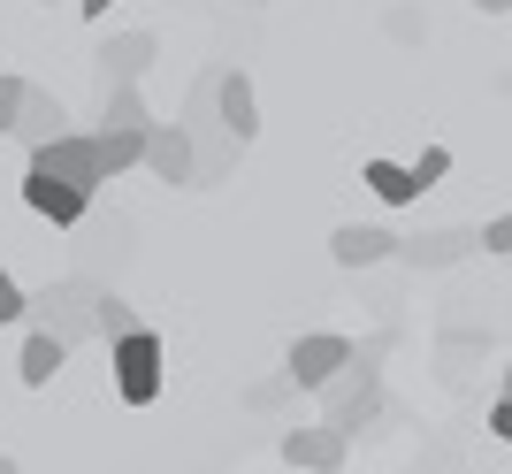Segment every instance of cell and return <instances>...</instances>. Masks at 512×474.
<instances>
[{
  "instance_id": "1",
  "label": "cell",
  "mask_w": 512,
  "mask_h": 474,
  "mask_svg": "<svg viewBox=\"0 0 512 474\" xmlns=\"http://www.w3.org/2000/svg\"><path fill=\"white\" fill-rule=\"evenodd\" d=\"M383 352H390V329L375 337V345H352V360H344L337 375L314 390V398H321V421H329V429L360 436L367 421L383 413Z\"/></svg>"
},
{
  "instance_id": "2",
  "label": "cell",
  "mask_w": 512,
  "mask_h": 474,
  "mask_svg": "<svg viewBox=\"0 0 512 474\" xmlns=\"http://www.w3.org/2000/svg\"><path fill=\"white\" fill-rule=\"evenodd\" d=\"M100 291H107V283L77 276V268H69V276H46L39 291L23 299V322L46 329V337H62V345L77 352V345H92V337H100V329H92V314H100Z\"/></svg>"
},
{
  "instance_id": "3",
  "label": "cell",
  "mask_w": 512,
  "mask_h": 474,
  "mask_svg": "<svg viewBox=\"0 0 512 474\" xmlns=\"http://www.w3.org/2000/svg\"><path fill=\"white\" fill-rule=\"evenodd\" d=\"M115 398L123 406H153L161 398V367H169V352H161V337L153 329H130V337H115Z\"/></svg>"
},
{
  "instance_id": "4",
  "label": "cell",
  "mask_w": 512,
  "mask_h": 474,
  "mask_svg": "<svg viewBox=\"0 0 512 474\" xmlns=\"http://www.w3.org/2000/svg\"><path fill=\"white\" fill-rule=\"evenodd\" d=\"M31 169L62 176V184H85V192H100V184H107V169H100V138H92V130H62V138L31 146Z\"/></svg>"
},
{
  "instance_id": "5",
  "label": "cell",
  "mask_w": 512,
  "mask_h": 474,
  "mask_svg": "<svg viewBox=\"0 0 512 474\" xmlns=\"http://www.w3.org/2000/svg\"><path fill=\"white\" fill-rule=\"evenodd\" d=\"M467 253H482V230H474V222H444V230L398 237V268H413V276H436V268H459Z\"/></svg>"
},
{
  "instance_id": "6",
  "label": "cell",
  "mask_w": 512,
  "mask_h": 474,
  "mask_svg": "<svg viewBox=\"0 0 512 474\" xmlns=\"http://www.w3.org/2000/svg\"><path fill=\"white\" fill-rule=\"evenodd\" d=\"M23 207L39 222H54V230H77L92 215V192L85 184H62V176H46V169H23Z\"/></svg>"
},
{
  "instance_id": "7",
  "label": "cell",
  "mask_w": 512,
  "mask_h": 474,
  "mask_svg": "<svg viewBox=\"0 0 512 474\" xmlns=\"http://www.w3.org/2000/svg\"><path fill=\"white\" fill-rule=\"evenodd\" d=\"M344 360H352V337H337V329H306L299 345L283 352V375H291L299 390H321Z\"/></svg>"
},
{
  "instance_id": "8",
  "label": "cell",
  "mask_w": 512,
  "mask_h": 474,
  "mask_svg": "<svg viewBox=\"0 0 512 474\" xmlns=\"http://www.w3.org/2000/svg\"><path fill=\"white\" fill-rule=\"evenodd\" d=\"M344 452H352V436L329 429V421H291V429H283V459L299 474H337Z\"/></svg>"
},
{
  "instance_id": "9",
  "label": "cell",
  "mask_w": 512,
  "mask_h": 474,
  "mask_svg": "<svg viewBox=\"0 0 512 474\" xmlns=\"http://www.w3.org/2000/svg\"><path fill=\"white\" fill-rule=\"evenodd\" d=\"M214 123L230 130L237 146H253L260 138V92L245 69H214Z\"/></svg>"
},
{
  "instance_id": "10",
  "label": "cell",
  "mask_w": 512,
  "mask_h": 474,
  "mask_svg": "<svg viewBox=\"0 0 512 474\" xmlns=\"http://www.w3.org/2000/svg\"><path fill=\"white\" fill-rule=\"evenodd\" d=\"M123 260H130V222L123 215H115V222H77V276H92V283H100L107 276V268H123Z\"/></svg>"
},
{
  "instance_id": "11",
  "label": "cell",
  "mask_w": 512,
  "mask_h": 474,
  "mask_svg": "<svg viewBox=\"0 0 512 474\" xmlns=\"http://www.w3.org/2000/svg\"><path fill=\"white\" fill-rule=\"evenodd\" d=\"M138 169H153L161 184H199V153H192V138H184V123H153Z\"/></svg>"
},
{
  "instance_id": "12",
  "label": "cell",
  "mask_w": 512,
  "mask_h": 474,
  "mask_svg": "<svg viewBox=\"0 0 512 474\" xmlns=\"http://www.w3.org/2000/svg\"><path fill=\"white\" fill-rule=\"evenodd\" d=\"M69 130V108H62V92H46V85H23L16 100V123H8V138H23V153L46 146V138H62Z\"/></svg>"
},
{
  "instance_id": "13",
  "label": "cell",
  "mask_w": 512,
  "mask_h": 474,
  "mask_svg": "<svg viewBox=\"0 0 512 474\" xmlns=\"http://www.w3.org/2000/svg\"><path fill=\"white\" fill-rule=\"evenodd\" d=\"M329 260L337 268H383V260H398V237L375 230V222H337L329 230Z\"/></svg>"
},
{
  "instance_id": "14",
  "label": "cell",
  "mask_w": 512,
  "mask_h": 474,
  "mask_svg": "<svg viewBox=\"0 0 512 474\" xmlns=\"http://www.w3.org/2000/svg\"><path fill=\"white\" fill-rule=\"evenodd\" d=\"M153 54H161L153 31H115V39L100 46V85H138V77L153 69Z\"/></svg>"
},
{
  "instance_id": "15",
  "label": "cell",
  "mask_w": 512,
  "mask_h": 474,
  "mask_svg": "<svg viewBox=\"0 0 512 474\" xmlns=\"http://www.w3.org/2000/svg\"><path fill=\"white\" fill-rule=\"evenodd\" d=\"M62 367H69V345H62V337H46V329H31V337H23V360H16L23 390H46Z\"/></svg>"
},
{
  "instance_id": "16",
  "label": "cell",
  "mask_w": 512,
  "mask_h": 474,
  "mask_svg": "<svg viewBox=\"0 0 512 474\" xmlns=\"http://www.w3.org/2000/svg\"><path fill=\"white\" fill-rule=\"evenodd\" d=\"M360 184L383 199V207H413V199H421V192H413V169H406V161H383V153L360 161Z\"/></svg>"
},
{
  "instance_id": "17",
  "label": "cell",
  "mask_w": 512,
  "mask_h": 474,
  "mask_svg": "<svg viewBox=\"0 0 512 474\" xmlns=\"http://www.w3.org/2000/svg\"><path fill=\"white\" fill-rule=\"evenodd\" d=\"M100 130H138V138H146V130H153V108H146V92H138V85H107Z\"/></svg>"
},
{
  "instance_id": "18",
  "label": "cell",
  "mask_w": 512,
  "mask_h": 474,
  "mask_svg": "<svg viewBox=\"0 0 512 474\" xmlns=\"http://www.w3.org/2000/svg\"><path fill=\"white\" fill-rule=\"evenodd\" d=\"M92 138H100V169H107V184H115V176H130L138 161H146V138H138V130H92Z\"/></svg>"
},
{
  "instance_id": "19",
  "label": "cell",
  "mask_w": 512,
  "mask_h": 474,
  "mask_svg": "<svg viewBox=\"0 0 512 474\" xmlns=\"http://www.w3.org/2000/svg\"><path fill=\"white\" fill-rule=\"evenodd\" d=\"M92 329L115 345V337H130V329H146V322H138V306H130L123 291H100V314H92Z\"/></svg>"
},
{
  "instance_id": "20",
  "label": "cell",
  "mask_w": 512,
  "mask_h": 474,
  "mask_svg": "<svg viewBox=\"0 0 512 474\" xmlns=\"http://www.w3.org/2000/svg\"><path fill=\"white\" fill-rule=\"evenodd\" d=\"M291 398H306V390L291 383V375H268V383H253V390H245V406H253V413H283Z\"/></svg>"
},
{
  "instance_id": "21",
  "label": "cell",
  "mask_w": 512,
  "mask_h": 474,
  "mask_svg": "<svg viewBox=\"0 0 512 474\" xmlns=\"http://www.w3.org/2000/svg\"><path fill=\"white\" fill-rule=\"evenodd\" d=\"M406 169H413V192H436V184L451 176V153L444 146H421V161H406Z\"/></svg>"
},
{
  "instance_id": "22",
  "label": "cell",
  "mask_w": 512,
  "mask_h": 474,
  "mask_svg": "<svg viewBox=\"0 0 512 474\" xmlns=\"http://www.w3.org/2000/svg\"><path fill=\"white\" fill-rule=\"evenodd\" d=\"M23 299H31V291H23V283L0 268V329H16V322H23Z\"/></svg>"
},
{
  "instance_id": "23",
  "label": "cell",
  "mask_w": 512,
  "mask_h": 474,
  "mask_svg": "<svg viewBox=\"0 0 512 474\" xmlns=\"http://www.w3.org/2000/svg\"><path fill=\"white\" fill-rule=\"evenodd\" d=\"M482 253H505V260H512V207H505L497 222H482Z\"/></svg>"
},
{
  "instance_id": "24",
  "label": "cell",
  "mask_w": 512,
  "mask_h": 474,
  "mask_svg": "<svg viewBox=\"0 0 512 474\" xmlns=\"http://www.w3.org/2000/svg\"><path fill=\"white\" fill-rule=\"evenodd\" d=\"M16 100H23V77L0 69V138H8V123H16Z\"/></svg>"
},
{
  "instance_id": "25",
  "label": "cell",
  "mask_w": 512,
  "mask_h": 474,
  "mask_svg": "<svg viewBox=\"0 0 512 474\" xmlns=\"http://www.w3.org/2000/svg\"><path fill=\"white\" fill-rule=\"evenodd\" d=\"M390 39H428V23L413 16V8H398V16H390Z\"/></svg>"
},
{
  "instance_id": "26",
  "label": "cell",
  "mask_w": 512,
  "mask_h": 474,
  "mask_svg": "<svg viewBox=\"0 0 512 474\" xmlns=\"http://www.w3.org/2000/svg\"><path fill=\"white\" fill-rule=\"evenodd\" d=\"M490 429H497V436L512 444V398H497V406H490Z\"/></svg>"
},
{
  "instance_id": "27",
  "label": "cell",
  "mask_w": 512,
  "mask_h": 474,
  "mask_svg": "<svg viewBox=\"0 0 512 474\" xmlns=\"http://www.w3.org/2000/svg\"><path fill=\"white\" fill-rule=\"evenodd\" d=\"M107 8H115V0H77V16H92V23H100Z\"/></svg>"
},
{
  "instance_id": "28",
  "label": "cell",
  "mask_w": 512,
  "mask_h": 474,
  "mask_svg": "<svg viewBox=\"0 0 512 474\" xmlns=\"http://www.w3.org/2000/svg\"><path fill=\"white\" fill-rule=\"evenodd\" d=\"M474 8H482V16H512V0H474Z\"/></svg>"
},
{
  "instance_id": "29",
  "label": "cell",
  "mask_w": 512,
  "mask_h": 474,
  "mask_svg": "<svg viewBox=\"0 0 512 474\" xmlns=\"http://www.w3.org/2000/svg\"><path fill=\"white\" fill-rule=\"evenodd\" d=\"M497 398H512V360H505V383H497Z\"/></svg>"
},
{
  "instance_id": "30",
  "label": "cell",
  "mask_w": 512,
  "mask_h": 474,
  "mask_svg": "<svg viewBox=\"0 0 512 474\" xmlns=\"http://www.w3.org/2000/svg\"><path fill=\"white\" fill-rule=\"evenodd\" d=\"M0 474H23V467H16V459H8V452H0Z\"/></svg>"
},
{
  "instance_id": "31",
  "label": "cell",
  "mask_w": 512,
  "mask_h": 474,
  "mask_svg": "<svg viewBox=\"0 0 512 474\" xmlns=\"http://www.w3.org/2000/svg\"><path fill=\"white\" fill-rule=\"evenodd\" d=\"M497 92H505V100H512V69H505V77H497Z\"/></svg>"
},
{
  "instance_id": "32",
  "label": "cell",
  "mask_w": 512,
  "mask_h": 474,
  "mask_svg": "<svg viewBox=\"0 0 512 474\" xmlns=\"http://www.w3.org/2000/svg\"><path fill=\"white\" fill-rule=\"evenodd\" d=\"M46 8H54V0H46Z\"/></svg>"
}]
</instances>
